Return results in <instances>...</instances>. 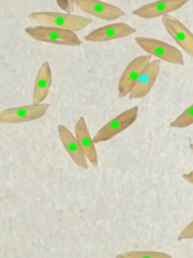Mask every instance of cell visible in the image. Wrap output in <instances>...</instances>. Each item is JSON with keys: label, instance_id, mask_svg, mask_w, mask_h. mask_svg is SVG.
Wrapping results in <instances>:
<instances>
[{"label": "cell", "instance_id": "6da1fadb", "mask_svg": "<svg viewBox=\"0 0 193 258\" xmlns=\"http://www.w3.org/2000/svg\"><path fill=\"white\" fill-rule=\"evenodd\" d=\"M28 18L39 25L57 27L71 31H79L92 23V19L72 13H61L52 11L32 12Z\"/></svg>", "mask_w": 193, "mask_h": 258}, {"label": "cell", "instance_id": "7a4b0ae2", "mask_svg": "<svg viewBox=\"0 0 193 258\" xmlns=\"http://www.w3.org/2000/svg\"><path fill=\"white\" fill-rule=\"evenodd\" d=\"M25 32L31 38L41 42L66 46H78L81 44V41L75 32L67 29L37 25L26 27Z\"/></svg>", "mask_w": 193, "mask_h": 258}, {"label": "cell", "instance_id": "3957f363", "mask_svg": "<svg viewBox=\"0 0 193 258\" xmlns=\"http://www.w3.org/2000/svg\"><path fill=\"white\" fill-rule=\"evenodd\" d=\"M135 41L144 51L148 52L150 55L158 57L159 59L178 66H183L185 63L182 52L177 47L167 42L144 36L135 37Z\"/></svg>", "mask_w": 193, "mask_h": 258}, {"label": "cell", "instance_id": "277c9868", "mask_svg": "<svg viewBox=\"0 0 193 258\" xmlns=\"http://www.w3.org/2000/svg\"><path fill=\"white\" fill-rule=\"evenodd\" d=\"M152 61V55H140L133 58L124 70L118 83V96L125 98L130 95L147 66Z\"/></svg>", "mask_w": 193, "mask_h": 258}, {"label": "cell", "instance_id": "5b68a950", "mask_svg": "<svg viewBox=\"0 0 193 258\" xmlns=\"http://www.w3.org/2000/svg\"><path fill=\"white\" fill-rule=\"evenodd\" d=\"M49 109V104H30L8 108L0 112V122L3 124H17L37 120L43 117Z\"/></svg>", "mask_w": 193, "mask_h": 258}, {"label": "cell", "instance_id": "8992f818", "mask_svg": "<svg viewBox=\"0 0 193 258\" xmlns=\"http://www.w3.org/2000/svg\"><path fill=\"white\" fill-rule=\"evenodd\" d=\"M139 114V107L134 106L117 115L106 125H104L93 136L94 143L108 141L129 128L136 120Z\"/></svg>", "mask_w": 193, "mask_h": 258}, {"label": "cell", "instance_id": "52a82bcc", "mask_svg": "<svg viewBox=\"0 0 193 258\" xmlns=\"http://www.w3.org/2000/svg\"><path fill=\"white\" fill-rule=\"evenodd\" d=\"M162 23L175 42L193 57V33L179 19L171 15L163 16Z\"/></svg>", "mask_w": 193, "mask_h": 258}, {"label": "cell", "instance_id": "ba28073f", "mask_svg": "<svg viewBox=\"0 0 193 258\" xmlns=\"http://www.w3.org/2000/svg\"><path fill=\"white\" fill-rule=\"evenodd\" d=\"M136 32V28L124 22H117L101 26L84 36V39L89 42H105L114 39L130 36Z\"/></svg>", "mask_w": 193, "mask_h": 258}, {"label": "cell", "instance_id": "9c48e42d", "mask_svg": "<svg viewBox=\"0 0 193 258\" xmlns=\"http://www.w3.org/2000/svg\"><path fill=\"white\" fill-rule=\"evenodd\" d=\"M189 0H158L148 4H145L133 11V14L144 18V19H153L160 16L169 15L170 12L180 9Z\"/></svg>", "mask_w": 193, "mask_h": 258}, {"label": "cell", "instance_id": "30bf717a", "mask_svg": "<svg viewBox=\"0 0 193 258\" xmlns=\"http://www.w3.org/2000/svg\"><path fill=\"white\" fill-rule=\"evenodd\" d=\"M74 2L83 12L103 20H116L126 14L121 8L100 0H74Z\"/></svg>", "mask_w": 193, "mask_h": 258}, {"label": "cell", "instance_id": "8fae6325", "mask_svg": "<svg viewBox=\"0 0 193 258\" xmlns=\"http://www.w3.org/2000/svg\"><path fill=\"white\" fill-rule=\"evenodd\" d=\"M160 70H161V61L159 59L152 60L143 72L136 86L130 93L129 98L131 100H134V99H141L147 96L152 90L160 74Z\"/></svg>", "mask_w": 193, "mask_h": 258}, {"label": "cell", "instance_id": "7c38bea8", "mask_svg": "<svg viewBox=\"0 0 193 258\" xmlns=\"http://www.w3.org/2000/svg\"><path fill=\"white\" fill-rule=\"evenodd\" d=\"M57 133L63 147L65 148L73 162L80 168L87 169V159L76 137L64 125L57 126Z\"/></svg>", "mask_w": 193, "mask_h": 258}, {"label": "cell", "instance_id": "4fadbf2b", "mask_svg": "<svg viewBox=\"0 0 193 258\" xmlns=\"http://www.w3.org/2000/svg\"><path fill=\"white\" fill-rule=\"evenodd\" d=\"M74 133L87 161H89L92 166L96 167L99 165L98 152L94 146L93 138H91L89 134L85 119L83 117H79L75 122Z\"/></svg>", "mask_w": 193, "mask_h": 258}, {"label": "cell", "instance_id": "5bb4252c", "mask_svg": "<svg viewBox=\"0 0 193 258\" xmlns=\"http://www.w3.org/2000/svg\"><path fill=\"white\" fill-rule=\"evenodd\" d=\"M52 84V73L48 61H44L38 70L34 87L32 91V102L34 104H40L44 101L49 93Z\"/></svg>", "mask_w": 193, "mask_h": 258}, {"label": "cell", "instance_id": "9a60e30c", "mask_svg": "<svg viewBox=\"0 0 193 258\" xmlns=\"http://www.w3.org/2000/svg\"><path fill=\"white\" fill-rule=\"evenodd\" d=\"M116 258H172V256L159 251H130L118 254Z\"/></svg>", "mask_w": 193, "mask_h": 258}, {"label": "cell", "instance_id": "2e32d148", "mask_svg": "<svg viewBox=\"0 0 193 258\" xmlns=\"http://www.w3.org/2000/svg\"><path fill=\"white\" fill-rule=\"evenodd\" d=\"M193 124V104L185 109L177 118H175L170 126L173 128H186Z\"/></svg>", "mask_w": 193, "mask_h": 258}, {"label": "cell", "instance_id": "e0dca14e", "mask_svg": "<svg viewBox=\"0 0 193 258\" xmlns=\"http://www.w3.org/2000/svg\"><path fill=\"white\" fill-rule=\"evenodd\" d=\"M193 238V220L180 232L178 235V241H184Z\"/></svg>", "mask_w": 193, "mask_h": 258}, {"label": "cell", "instance_id": "ac0fdd59", "mask_svg": "<svg viewBox=\"0 0 193 258\" xmlns=\"http://www.w3.org/2000/svg\"><path fill=\"white\" fill-rule=\"evenodd\" d=\"M58 7L65 13H71L74 9V0H55Z\"/></svg>", "mask_w": 193, "mask_h": 258}, {"label": "cell", "instance_id": "d6986e66", "mask_svg": "<svg viewBox=\"0 0 193 258\" xmlns=\"http://www.w3.org/2000/svg\"><path fill=\"white\" fill-rule=\"evenodd\" d=\"M183 178H184L187 182L193 184V170L190 171V172H188V173L183 174Z\"/></svg>", "mask_w": 193, "mask_h": 258}, {"label": "cell", "instance_id": "ffe728a7", "mask_svg": "<svg viewBox=\"0 0 193 258\" xmlns=\"http://www.w3.org/2000/svg\"><path fill=\"white\" fill-rule=\"evenodd\" d=\"M189 147H190V149L193 151V143H191V144L189 145Z\"/></svg>", "mask_w": 193, "mask_h": 258}]
</instances>
